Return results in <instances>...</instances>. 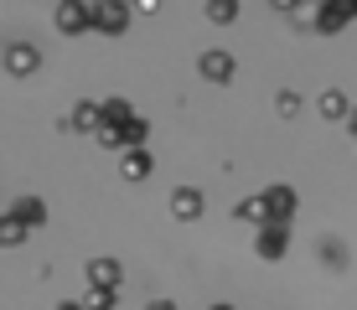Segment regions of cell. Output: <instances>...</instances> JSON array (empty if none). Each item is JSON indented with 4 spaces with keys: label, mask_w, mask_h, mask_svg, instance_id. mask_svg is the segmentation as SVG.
Returning a JSON list of instances; mask_svg holds the SVG:
<instances>
[{
    "label": "cell",
    "mask_w": 357,
    "mask_h": 310,
    "mask_svg": "<svg viewBox=\"0 0 357 310\" xmlns=\"http://www.w3.org/2000/svg\"><path fill=\"white\" fill-rule=\"evenodd\" d=\"M57 31L63 36H78V31H89L93 26V6H83V0H57Z\"/></svg>",
    "instance_id": "obj_1"
},
{
    "label": "cell",
    "mask_w": 357,
    "mask_h": 310,
    "mask_svg": "<svg viewBox=\"0 0 357 310\" xmlns=\"http://www.w3.org/2000/svg\"><path fill=\"white\" fill-rule=\"evenodd\" d=\"M125 26H130V6H125V0H93V31L119 36Z\"/></svg>",
    "instance_id": "obj_2"
},
{
    "label": "cell",
    "mask_w": 357,
    "mask_h": 310,
    "mask_svg": "<svg viewBox=\"0 0 357 310\" xmlns=\"http://www.w3.org/2000/svg\"><path fill=\"white\" fill-rule=\"evenodd\" d=\"M352 16H357V0H321L316 6V26L321 31H342Z\"/></svg>",
    "instance_id": "obj_3"
},
{
    "label": "cell",
    "mask_w": 357,
    "mask_h": 310,
    "mask_svg": "<svg viewBox=\"0 0 357 310\" xmlns=\"http://www.w3.org/2000/svg\"><path fill=\"white\" fill-rule=\"evenodd\" d=\"M6 68L16 72V78H26V72L42 68V52H36L31 42H10V47H6Z\"/></svg>",
    "instance_id": "obj_4"
},
{
    "label": "cell",
    "mask_w": 357,
    "mask_h": 310,
    "mask_svg": "<svg viewBox=\"0 0 357 310\" xmlns=\"http://www.w3.org/2000/svg\"><path fill=\"white\" fill-rule=\"evenodd\" d=\"M290 248V222H264L259 228V258H280Z\"/></svg>",
    "instance_id": "obj_5"
},
{
    "label": "cell",
    "mask_w": 357,
    "mask_h": 310,
    "mask_svg": "<svg viewBox=\"0 0 357 310\" xmlns=\"http://www.w3.org/2000/svg\"><path fill=\"white\" fill-rule=\"evenodd\" d=\"M119 279H125V264H119V258H93L89 264V284L93 290H119Z\"/></svg>",
    "instance_id": "obj_6"
},
{
    "label": "cell",
    "mask_w": 357,
    "mask_h": 310,
    "mask_svg": "<svg viewBox=\"0 0 357 310\" xmlns=\"http://www.w3.org/2000/svg\"><path fill=\"white\" fill-rule=\"evenodd\" d=\"M264 212H269V222H290L295 217V192L290 186H269L264 192Z\"/></svg>",
    "instance_id": "obj_7"
},
{
    "label": "cell",
    "mask_w": 357,
    "mask_h": 310,
    "mask_svg": "<svg viewBox=\"0 0 357 310\" xmlns=\"http://www.w3.org/2000/svg\"><path fill=\"white\" fill-rule=\"evenodd\" d=\"M171 217H181V222L202 217V192H197V186H176V192H171Z\"/></svg>",
    "instance_id": "obj_8"
},
{
    "label": "cell",
    "mask_w": 357,
    "mask_h": 310,
    "mask_svg": "<svg viewBox=\"0 0 357 310\" xmlns=\"http://www.w3.org/2000/svg\"><path fill=\"white\" fill-rule=\"evenodd\" d=\"M202 78H213V83H228L233 78V52H223V47H213V52H202Z\"/></svg>",
    "instance_id": "obj_9"
},
{
    "label": "cell",
    "mask_w": 357,
    "mask_h": 310,
    "mask_svg": "<svg viewBox=\"0 0 357 310\" xmlns=\"http://www.w3.org/2000/svg\"><path fill=\"white\" fill-rule=\"evenodd\" d=\"M10 217L26 222V228H42L47 222V202L42 196H16V202H10Z\"/></svg>",
    "instance_id": "obj_10"
},
{
    "label": "cell",
    "mask_w": 357,
    "mask_h": 310,
    "mask_svg": "<svg viewBox=\"0 0 357 310\" xmlns=\"http://www.w3.org/2000/svg\"><path fill=\"white\" fill-rule=\"evenodd\" d=\"M104 104H89V98H83V104L78 109H73V130H83V134H98V130H104Z\"/></svg>",
    "instance_id": "obj_11"
},
{
    "label": "cell",
    "mask_w": 357,
    "mask_h": 310,
    "mask_svg": "<svg viewBox=\"0 0 357 310\" xmlns=\"http://www.w3.org/2000/svg\"><path fill=\"white\" fill-rule=\"evenodd\" d=\"M321 114H326V119H352L347 93H342V88H326V93H321Z\"/></svg>",
    "instance_id": "obj_12"
},
{
    "label": "cell",
    "mask_w": 357,
    "mask_h": 310,
    "mask_svg": "<svg viewBox=\"0 0 357 310\" xmlns=\"http://www.w3.org/2000/svg\"><path fill=\"white\" fill-rule=\"evenodd\" d=\"M119 176L145 181V176H151V155H145V150H125V166H119Z\"/></svg>",
    "instance_id": "obj_13"
},
{
    "label": "cell",
    "mask_w": 357,
    "mask_h": 310,
    "mask_svg": "<svg viewBox=\"0 0 357 310\" xmlns=\"http://www.w3.org/2000/svg\"><path fill=\"white\" fill-rule=\"evenodd\" d=\"M233 217H243V222H254V228H264V222H269L264 196H249V202H238V207H233Z\"/></svg>",
    "instance_id": "obj_14"
},
{
    "label": "cell",
    "mask_w": 357,
    "mask_h": 310,
    "mask_svg": "<svg viewBox=\"0 0 357 310\" xmlns=\"http://www.w3.org/2000/svg\"><path fill=\"white\" fill-rule=\"evenodd\" d=\"M26 233H31V228H26V222H16V217H10V212H6V217H0V243H6V248H16L21 238H26Z\"/></svg>",
    "instance_id": "obj_15"
},
{
    "label": "cell",
    "mask_w": 357,
    "mask_h": 310,
    "mask_svg": "<svg viewBox=\"0 0 357 310\" xmlns=\"http://www.w3.org/2000/svg\"><path fill=\"white\" fill-rule=\"evenodd\" d=\"M233 16H238V0H207V21H218V26H228Z\"/></svg>",
    "instance_id": "obj_16"
},
{
    "label": "cell",
    "mask_w": 357,
    "mask_h": 310,
    "mask_svg": "<svg viewBox=\"0 0 357 310\" xmlns=\"http://www.w3.org/2000/svg\"><path fill=\"white\" fill-rule=\"evenodd\" d=\"M119 130H125V150H140L145 134H151V130H145V119H130V124H119Z\"/></svg>",
    "instance_id": "obj_17"
},
{
    "label": "cell",
    "mask_w": 357,
    "mask_h": 310,
    "mask_svg": "<svg viewBox=\"0 0 357 310\" xmlns=\"http://www.w3.org/2000/svg\"><path fill=\"white\" fill-rule=\"evenodd\" d=\"M89 310H114L119 305V290H89V300H83Z\"/></svg>",
    "instance_id": "obj_18"
},
{
    "label": "cell",
    "mask_w": 357,
    "mask_h": 310,
    "mask_svg": "<svg viewBox=\"0 0 357 310\" xmlns=\"http://www.w3.org/2000/svg\"><path fill=\"white\" fill-rule=\"evenodd\" d=\"M104 119H109V124H130L135 114H130V104H125V98H109V104H104Z\"/></svg>",
    "instance_id": "obj_19"
},
{
    "label": "cell",
    "mask_w": 357,
    "mask_h": 310,
    "mask_svg": "<svg viewBox=\"0 0 357 310\" xmlns=\"http://www.w3.org/2000/svg\"><path fill=\"white\" fill-rule=\"evenodd\" d=\"M321 258H326L331 269H342V264H347V248H342L337 238H326V243H321Z\"/></svg>",
    "instance_id": "obj_20"
},
{
    "label": "cell",
    "mask_w": 357,
    "mask_h": 310,
    "mask_svg": "<svg viewBox=\"0 0 357 310\" xmlns=\"http://www.w3.org/2000/svg\"><path fill=\"white\" fill-rule=\"evenodd\" d=\"M275 109H280V114H285V119H295V109H301V98H295V93H280V98H275Z\"/></svg>",
    "instance_id": "obj_21"
},
{
    "label": "cell",
    "mask_w": 357,
    "mask_h": 310,
    "mask_svg": "<svg viewBox=\"0 0 357 310\" xmlns=\"http://www.w3.org/2000/svg\"><path fill=\"white\" fill-rule=\"evenodd\" d=\"M145 310H176V305H171V300H151V305H145Z\"/></svg>",
    "instance_id": "obj_22"
},
{
    "label": "cell",
    "mask_w": 357,
    "mask_h": 310,
    "mask_svg": "<svg viewBox=\"0 0 357 310\" xmlns=\"http://www.w3.org/2000/svg\"><path fill=\"white\" fill-rule=\"evenodd\" d=\"M57 310H89V305H83V300H63V305H57Z\"/></svg>",
    "instance_id": "obj_23"
},
{
    "label": "cell",
    "mask_w": 357,
    "mask_h": 310,
    "mask_svg": "<svg viewBox=\"0 0 357 310\" xmlns=\"http://www.w3.org/2000/svg\"><path fill=\"white\" fill-rule=\"evenodd\" d=\"M275 6H280V10H290V6H301V0H275Z\"/></svg>",
    "instance_id": "obj_24"
},
{
    "label": "cell",
    "mask_w": 357,
    "mask_h": 310,
    "mask_svg": "<svg viewBox=\"0 0 357 310\" xmlns=\"http://www.w3.org/2000/svg\"><path fill=\"white\" fill-rule=\"evenodd\" d=\"M347 124H352V134H357V109H352V119H347Z\"/></svg>",
    "instance_id": "obj_25"
},
{
    "label": "cell",
    "mask_w": 357,
    "mask_h": 310,
    "mask_svg": "<svg viewBox=\"0 0 357 310\" xmlns=\"http://www.w3.org/2000/svg\"><path fill=\"white\" fill-rule=\"evenodd\" d=\"M207 310H233V305H207Z\"/></svg>",
    "instance_id": "obj_26"
}]
</instances>
